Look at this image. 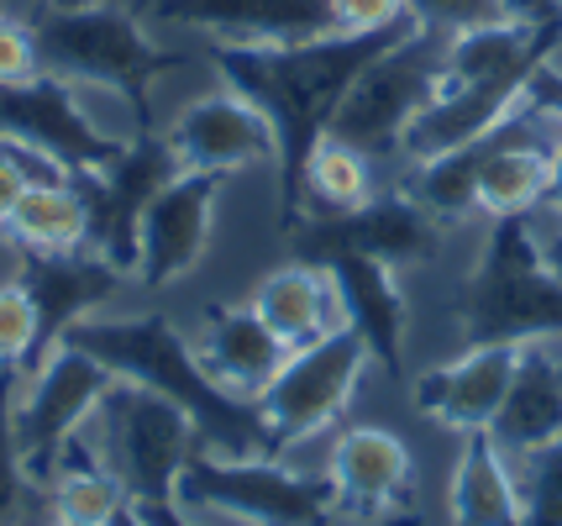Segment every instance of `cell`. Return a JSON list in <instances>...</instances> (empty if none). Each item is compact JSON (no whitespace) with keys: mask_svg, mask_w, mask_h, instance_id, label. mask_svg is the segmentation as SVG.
I'll use <instances>...</instances> for the list:
<instances>
[{"mask_svg":"<svg viewBox=\"0 0 562 526\" xmlns=\"http://www.w3.org/2000/svg\"><path fill=\"white\" fill-rule=\"evenodd\" d=\"M58 343H74L90 358L126 384H143L153 395L173 401L190 422H195L200 452L211 458H273V443L263 432L258 405L232 401L216 379L200 369L190 332L173 326L164 311H90L85 322H74Z\"/></svg>","mask_w":562,"mask_h":526,"instance_id":"1","label":"cell"},{"mask_svg":"<svg viewBox=\"0 0 562 526\" xmlns=\"http://www.w3.org/2000/svg\"><path fill=\"white\" fill-rule=\"evenodd\" d=\"M400 32L405 26L373 32V37L321 32V37H300V43H211L205 48V64L221 85L243 90L247 101L269 111L273 132L284 143V169H279L284 201H290L305 153L316 148L321 132H331V116L352 90V79L363 75Z\"/></svg>","mask_w":562,"mask_h":526,"instance_id":"2","label":"cell"},{"mask_svg":"<svg viewBox=\"0 0 562 526\" xmlns=\"http://www.w3.org/2000/svg\"><path fill=\"white\" fill-rule=\"evenodd\" d=\"M64 452H85L100 469H111L132 505H164L179 495V474L200 452V437L173 401L116 379Z\"/></svg>","mask_w":562,"mask_h":526,"instance_id":"3","label":"cell"},{"mask_svg":"<svg viewBox=\"0 0 562 526\" xmlns=\"http://www.w3.org/2000/svg\"><path fill=\"white\" fill-rule=\"evenodd\" d=\"M373 348L352 322L331 326L326 337L294 348L273 384L258 395V416L273 443V458H294L300 448H321L337 426L352 416L363 395V379L373 374Z\"/></svg>","mask_w":562,"mask_h":526,"instance_id":"4","label":"cell"},{"mask_svg":"<svg viewBox=\"0 0 562 526\" xmlns=\"http://www.w3.org/2000/svg\"><path fill=\"white\" fill-rule=\"evenodd\" d=\"M441 58H447V37L411 22L363 75L352 79V90L331 116V132L373 153L379 164L400 169V148H405L416 116L431 105L441 85Z\"/></svg>","mask_w":562,"mask_h":526,"instance_id":"5","label":"cell"},{"mask_svg":"<svg viewBox=\"0 0 562 526\" xmlns=\"http://www.w3.org/2000/svg\"><path fill=\"white\" fill-rule=\"evenodd\" d=\"M37 48H43V69L69 85H111L126 90L147 105L153 79L164 75L169 53H158L147 22L126 16L116 5H53L48 16H37Z\"/></svg>","mask_w":562,"mask_h":526,"instance_id":"6","label":"cell"},{"mask_svg":"<svg viewBox=\"0 0 562 526\" xmlns=\"http://www.w3.org/2000/svg\"><path fill=\"white\" fill-rule=\"evenodd\" d=\"M111 384H116V374L74 343H53L26 369L22 395L11 390V437H16V458H22L32 484H48L64 448L74 443V432L90 422V411Z\"/></svg>","mask_w":562,"mask_h":526,"instance_id":"7","label":"cell"},{"mask_svg":"<svg viewBox=\"0 0 562 526\" xmlns=\"http://www.w3.org/2000/svg\"><path fill=\"white\" fill-rule=\"evenodd\" d=\"M158 137H164L179 175L237 179L247 169H269V175L284 169V143L273 132L269 111L221 79L179 105Z\"/></svg>","mask_w":562,"mask_h":526,"instance_id":"8","label":"cell"},{"mask_svg":"<svg viewBox=\"0 0 562 526\" xmlns=\"http://www.w3.org/2000/svg\"><path fill=\"white\" fill-rule=\"evenodd\" d=\"M316 469L326 474L331 495L342 501L347 516L363 526H384L394 511H405L420 479V448L405 426L384 416H347L326 443H321Z\"/></svg>","mask_w":562,"mask_h":526,"instance_id":"9","label":"cell"},{"mask_svg":"<svg viewBox=\"0 0 562 526\" xmlns=\"http://www.w3.org/2000/svg\"><path fill=\"white\" fill-rule=\"evenodd\" d=\"M0 137L37 148L43 158L64 164L74 179L105 175L126 153L90 122V111L79 105L74 85L58 75L26 79V85H0Z\"/></svg>","mask_w":562,"mask_h":526,"instance_id":"10","label":"cell"},{"mask_svg":"<svg viewBox=\"0 0 562 526\" xmlns=\"http://www.w3.org/2000/svg\"><path fill=\"white\" fill-rule=\"evenodd\" d=\"M221 184H226L221 175H173L153 195V205L143 211V226H137V264H132L137 290L158 295L200 269L211 232H216Z\"/></svg>","mask_w":562,"mask_h":526,"instance_id":"11","label":"cell"},{"mask_svg":"<svg viewBox=\"0 0 562 526\" xmlns=\"http://www.w3.org/2000/svg\"><path fill=\"white\" fill-rule=\"evenodd\" d=\"M441 232L447 226L431 222L405 190L394 195L384 190L379 201H368L352 216H311L300 226V258H321V264H337V258H373V264H420L441 248Z\"/></svg>","mask_w":562,"mask_h":526,"instance_id":"12","label":"cell"},{"mask_svg":"<svg viewBox=\"0 0 562 526\" xmlns=\"http://www.w3.org/2000/svg\"><path fill=\"white\" fill-rule=\"evenodd\" d=\"M520 348L515 337H484V343H463L458 358L420 369L416 379V411L426 422H437L452 437H473L490 432L494 416L505 411V395L520 369Z\"/></svg>","mask_w":562,"mask_h":526,"instance_id":"13","label":"cell"},{"mask_svg":"<svg viewBox=\"0 0 562 526\" xmlns=\"http://www.w3.org/2000/svg\"><path fill=\"white\" fill-rule=\"evenodd\" d=\"M184 332H190V348H195L200 369L216 379L232 401H247V405H258V395L269 390L273 374L284 369V358L294 352L247 301L205 305L195 316V326H184Z\"/></svg>","mask_w":562,"mask_h":526,"instance_id":"14","label":"cell"},{"mask_svg":"<svg viewBox=\"0 0 562 526\" xmlns=\"http://www.w3.org/2000/svg\"><path fill=\"white\" fill-rule=\"evenodd\" d=\"M153 26H190L211 43H300L331 32L326 0H153Z\"/></svg>","mask_w":562,"mask_h":526,"instance_id":"15","label":"cell"},{"mask_svg":"<svg viewBox=\"0 0 562 526\" xmlns=\"http://www.w3.org/2000/svg\"><path fill=\"white\" fill-rule=\"evenodd\" d=\"M247 305H252L290 348H305V343H316L331 326L347 322L337 269L321 264V258H300V253H294L290 264L258 275V284L247 290Z\"/></svg>","mask_w":562,"mask_h":526,"instance_id":"16","label":"cell"},{"mask_svg":"<svg viewBox=\"0 0 562 526\" xmlns=\"http://www.w3.org/2000/svg\"><path fill=\"white\" fill-rule=\"evenodd\" d=\"M5 237L22 258H69L95 253V201L90 179H32L5 222Z\"/></svg>","mask_w":562,"mask_h":526,"instance_id":"17","label":"cell"},{"mask_svg":"<svg viewBox=\"0 0 562 526\" xmlns=\"http://www.w3.org/2000/svg\"><path fill=\"white\" fill-rule=\"evenodd\" d=\"M447 526H520L515 458L490 432L458 437V458L447 474Z\"/></svg>","mask_w":562,"mask_h":526,"instance_id":"18","label":"cell"},{"mask_svg":"<svg viewBox=\"0 0 562 526\" xmlns=\"http://www.w3.org/2000/svg\"><path fill=\"white\" fill-rule=\"evenodd\" d=\"M379 195H384V164L337 132H321L316 148L305 153V164L294 175V190L284 205L311 211V216H352Z\"/></svg>","mask_w":562,"mask_h":526,"instance_id":"19","label":"cell"},{"mask_svg":"<svg viewBox=\"0 0 562 526\" xmlns=\"http://www.w3.org/2000/svg\"><path fill=\"white\" fill-rule=\"evenodd\" d=\"M48 522L53 526H116L126 516V484L111 469H100L85 452H64L48 474Z\"/></svg>","mask_w":562,"mask_h":526,"instance_id":"20","label":"cell"},{"mask_svg":"<svg viewBox=\"0 0 562 526\" xmlns=\"http://www.w3.org/2000/svg\"><path fill=\"white\" fill-rule=\"evenodd\" d=\"M331 269H337V284H342L347 322L368 337L373 358H394V343H400V332H405L394 269L390 264H373V258H337Z\"/></svg>","mask_w":562,"mask_h":526,"instance_id":"21","label":"cell"},{"mask_svg":"<svg viewBox=\"0 0 562 526\" xmlns=\"http://www.w3.org/2000/svg\"><path fill=\"white\" fill-rule=\"evenodd\" d=\"M48 322L22 275L0 279V374H26L48 352Z\"/></svg>","mask_w":562,"mask_h":526,"instance_id":"22","label":"cell"},{"mask_svg":"<svg viewBox=\"0 0 562 526\" xmlns=\"http://www.w3.org/2000/svg\"><path fill=\"white\" fill-rule=\"evenodd\" d=\"M520 479V526H562V437L552 448L515 458Z\"/></svg>","mask_w":562,"mask_h":526,"instance_id":"23","label":"cell"},{"mask_svg":"<svg viewBox=\"0 0 562 526\" xmlns=\"http://www.w3.org/2000/svg\"><path fill=\"white\" fill-rule=\"evenodd\" d=\"M411 22L437 37H463L479 26L510 22V5L505 0H411Z\"/></svg>","mask_w":562,"mask_h":526,"instance_id":"24","label":"cell"},{"mask_svg":"<svg viewBox=\"0 0 562 526\" xmlns=\"http://www.w3.org/2000/svg\"><path fill=\"white\" fill-rule=\"evenodd\" d=\"M326 22L342 37H373L411 26V0H326Z\"/></svg>","mask_w":562,"mask_h":526,"instance_id":"25","label":"cell"},{"mask_svg":"<svg viewBox=\"0 0 562 526\" xmlns=\"http://www.w3.org/2000/svg\"><path fill=\"white\" fill-rule=\"evenodd\" d=\"M43 75L48 69H43V48H37V26L0 11V85H26Z\"/></svg>","mask_w":562,"mask_h":526,"instance_id":"26","label":"cell"},{"mask_svg":"<svg viewBox=\"0 0 562 526\" xmlns=\"http://www.w3.org/2000/svg\"><path fill=\"white\" fill-rule=\"evenodd\" d=\"M26 184H32V175L22 169V158L11 153V143H0V232H5V222H11V211H16Z\"/></svg>","mask_w":562,"mask_h":526,"instance_id":"27","label":"cell"},{"mask_svg":"<svg viewBox=\"0 0 562 526\" xmlns=\"http://www.w3.org/2000/svg\"><path fill=\"white\" fill-rule=\"evenodd\" d=\"M526 232H531V243H547V237L562 232V148L552 153V195H547V205L526 222Z\"/></svg>","mask_w":562,"mask_h":526,"instance_id":"28","label":"cell"},{"mask_svg":"<svg viewBox=\"0 0 562 526\" xmlns=\"http://www.w3.org/2000/svg\"><path fill=\"white\" fill-rule=\"evenodd\" d=\"M505 5H510V22L562 26V0H505Z\"/></svg>","mask_w":562,"mask_h":526,"instance_id":"29","label":"cell"},{"mask_svg":"<svg viewBox=\"0 0 562 526\" xmlns=\"http://www.w3.org/2000/svg\"><path fill=\"white\" fill-rule=\"evenodd\" d=\"M537 253H541V264H547V275L562 279V232L558 237H547V243H537Z\"/></svg>","mask_w":562,"mask_h":526,"instance_id":"30","label":"cell"},{"mask_svg":"<svg viewBox=\"0 0 562 526\" xmlns=\"http://www.w3.org/2000/svg\"><path fill=\"white\" fill-rule=\"evenodd\" d=\"M116 526H147V516H143V505H126V516Z\"/></svg>","mask_w":562,"mask_h":526,"instance_id":"31","label":"cell"},{"mask_svg":"<svg viewBox=\"0 0 562 526\" xmlns=\"http://www.w3.org/2000/svg\"><path fill=\"white\" fill-rule=\"evenodd\" d=\"M53 5H85V0H53Z\"/></svg>","mask_w":562,"mask_h":526,"instance_id":"32","label":"cell"},{"mask_svg":"<svg viewBox=\"0 0 562 526\" xmlns=\"http://www.w3.org/2000/svg\"><path fill=\"white\" fill-rule=\"evenodd\" d=\"M11 526H22V522H11Z\"/></svg>","mask_w":562,"mask_h":526,"instance_id":"33","label":"cell"},{"mask_svg":"<svg viewBox=\"0 0 562 526\" xmlns=\"http://www.w3.org/2000/svg\"><path fill=\"white\" fill-rule=\"evenodd\" d=\"M48 526H53V522H48Z\"/></svg>","mask_w":562,"mask_h":526,"instance_id":"34","label":"cell"}]
</instances>
